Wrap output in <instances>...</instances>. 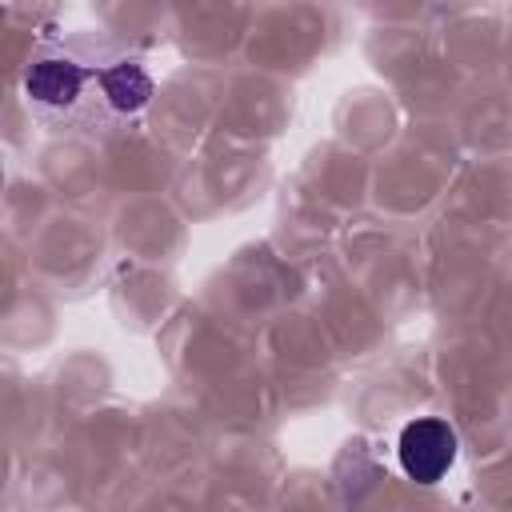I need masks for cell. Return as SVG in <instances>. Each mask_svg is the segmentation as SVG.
Wrapping results in <instances>:
<instances>
[{"mask_svg":"<svg viewBox=\"0 0 512 512\" xmlns=\"http://www.w3.org/2000/svg\"><path fill=\"white\" fill-rule=\"evenodd\" d=\"M96 80V72H88V68H80L76 60H68V56H40V60H32V68H28V80H24V88H28V96L40 104V108H72L80 96H84V88Z\"/></svg>","mask_w":512,"mask_h":512,"instance_id":"2","label":"cell"},{"mask_svg":"<svg viewBox=\"0 0 512 512\" xmlns=\"http://www.w3.org/2000/svg\"><path fill=\"white\" fill-rule=\"evenodd\" d=\"M400 468L416 484H436L456 460V432L440 416H416L396 440Z\"/></svg>","mask_w":512,"mask_h":512,"instance_id":"1","label":"cell"},{"mask_svg":"<svg viewBox=\"0 0 512 512\" xmlns=\"http://www.w3.org/2000/svg\"><path fill=\"white\" fill-rule=\"evenodd\" d=\"M96 88H100L104 104H108L112 112H120V116L140 112V108L148 104V96H152V80H148V72H144L136 60L104 64V68L96 72Z\"/></svg>","mask_w":512,"mask_h":512,"instance_id":"3","label":"cell"}]
</instances>
